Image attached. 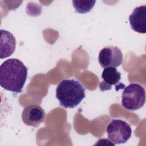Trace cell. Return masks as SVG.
Listing matches in <instances>:
<instances>
[{"mask_svg":"<svg viewBox=\"0 0 146 146\" xmlns=\"http://www.w3.org/2000/svg\"><path fill=\"white\" fill-rule=\"evenodd\" d=\"M85 96V89L83 85L73 79L62 80L56 88V99L60 105L66 108L76 107Z\"/></svg>","mask_w":146,"mask_h":146,"instance_id":"cell-2","label":"cell"},{"mask_svg":"<svg viewBox=\"0 0 146 146\" xmlns=\"http://www.w3.org/2000/svg\"><path fill=\"white\" fill-rule=\"evenodd\" d=\"M72 2L76 13L85 14L91 10L96 1H72Z\"/></svg>","mask_w":146,"mask_h":146,"instance_id":"cell-10","label":"cell"},{"mask_svg":"<svg viewBox=\"0 0 146 146\" xmlns=\"http://www.w3.org/2000/svg\"><path fill=\"white\" fill-rule=\"evenodd\" d=\"M27 76V68L20 60L7 59L0 66V85L14 93L22 92Z\"/></svg>","mask_w":146,"mask_h":146,"instance_id":"cell-1","label":"cell"},{"mask_svg":"<svg viewBox=\"0 0 146 146\" xmlns=\"http://www.w3.org/2000/svg\"><path fill=\"white\" fill-rule=\"evenodd\" d=\"M131 28L136 32L146 33V5L136 7L129 17Z\"/></svg>","mask_w":146,"mask_h":146,"instance_id":"cell-8","label":"cell"},{"mask_svg":"<svg viewBox=\"0 0 146 146\" xmlns=\"http://www.w3.org/2000/svg\"><path fill=\"white\" fill-rule=\"evenodd\" d=\"M102 78L103 80L99 83V89L101 91L111 90L112 86L115 87L116 91L123 89L125 86L120 82L121 74L115 67H107L104 68Z\"/></svg>","mask_w":146,"mask_h":146,"instance_id":"cell-6","label":"cell"},{"mask_svg":"<svg viewBox=\"0 0 146 146\" xmlns=\"http://www.w3.org/2000/svg\"><path fill=\"white\" fill-rule=\"evenodd\" d=\"M98 62L104 68L119 67L123 62L122 52L117 47L107 46L100 51Z\"/></svg>","mask_w":146,"mask_h":146,"instance_id":"cell-5","label":"cell"},{"mask_svg":"<svg viewBox=\"0 0 146 146\" xmlns=\"http://www.w3.org/2000/svg\"><path fill=\"white\" fill-rule=\"evenodd\" d=\"M1 59L10 56L15 51L16 40L14 36L10 32L1 30Z\"/></svg>","mask_w":146,"mask_h":146,"instance_id":"cell-9","label":"cell"},{"mask_svg":"<svg viewBox=\"0 0 146 146\" xmlns=\"http://www.w3.org/2000/svg\"><path fill=\"white\" fill-rule=\"evenodd\" d=\"M145 102V88L139 84L131 83L125 87L121 95L123 107L129 111L140 109Z\"/></svg>","mask_w":146,"mask_h":146,"instance_id":"cell-3","label":"cell"},{"mask_svg":"<svg viewBox=\"0 0 146 146\" xmlns=\"http://www.w3.org/2000/svg\"><path fill=\"white\" fill-rule=\"evenodd\" d=\"M45 112L43 109L36 105L26 107L22 113V120L27 125L38 127L44 120Z\"/></svg>","mask_w":146,"mask_h":146,"instance_id":"cell-7","label":"cell"},{"mask_svg":"<svg viewBox=\"0 0 146 146\" xmlns=\"http://www.w3.org/2000/svg\"><path fill=\"white\" fill-rule=\"evenodd\" d=\"M106 131L108 137L114 144L126 143L131 137L132 129L126 121L120 119H113L108 125Z\"/></svg>","mask_w":146,"mask_h":146,"instance_id":"cell-4","label":"cell"}]
</instances>
